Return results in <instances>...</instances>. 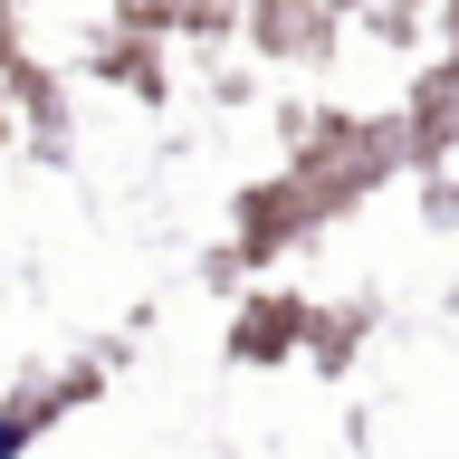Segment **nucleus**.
Listing matches in <instances>:
<instances>
[]
</instances>
